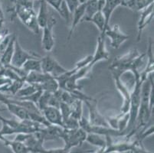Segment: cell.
Masks as SVG:
<instances>
[{"mask_svg":"<svg viewBox=\"0 0 154 153\" xmlns=\"http://www.w3.org/2000/svg\"><path fill=\"white\" fill-rule=\"evenodd\" d=\"M146 54H140L137 49H132L127 54L113 59L109 67L110 71H116L124 74L127 71L139 69V67L145 58Z\"/></svg>","mask_w":154,"mask_h":153,"instance_id":"obj_1","label":"cell"},{"mask_svg":"<svg viewBox=\"0 0 154 153\" xmlns=\"http://www.w3.org/2000/svg\"><path fill=\"white\" fill-rule=\"evenodd\" d=\"M87 135L88 133L80 127L75 130L63 129L60 139L64 141V148L68 150H71L74 147L82 146V144L86 141Z\"/></svg>","mask_w":154,"mask_h":153,"instance_id":"obj_2","label":"cell"},{"mask_svg":"<svg viewBox=\"0 0 154 153\" xmlns=\"http://www.w3.org/2000/svg\"><path fill=\"white\" fill-rule=\"evenodd\" d=\"M31 58H42V56L37 53L33 52V51H29V50H25L19 44L18 38H16L15 41L14 54L12 56L10 65L21 68L22 65L25 64V62Z\"/></svg>","mask_w":154,"mask_h":153,"instance_id":"obj_3","label":"cell"},{"mask_svg":"<svg viewBox=\"0 0 154 153\" xmlns=\"http://www.w3.org/2000/svg\"><path fill=\"white\" fill-rule=\"evenodd\" d=\"M110 73L114 81L116 88L123 97V104L120 109L121 113L124 114L128 113L130 109V102H131V92L121 80V76L123 75V74L116 71H110Z\"/></svg>","mask_w":154,"mask_h":153,"instance_id":"obj_4","label":"cell"},{"mask_svg":"<svg viewBox=\"0 0 154 153\" xmlns=\"http://www.w3.org/2000/svg\"><path fill=\"white\" fill-rule=\"evenodd\" d=\"M41 64L42 71L45 74H49L54 78H57L61 74L68 71V69L64 68L63 66H61L49 54L44 56V57H42Z\"/></svg>","mask_w":154,"mask_h":153,"instance_id":"obj_5","label":"cell"},{"mask_svg":"<svg viewBox=\"0 0 154 153\" xmlns=\"http://www.w3.org/2000/svg\"><path fill=\"white\" fill-rule=\"evenodd\" d=\"M57 23V20L52 15H50L48 22L45 28H43L42 38V46L46 52H50L54 47V37L53 33L54 25Z\"/></svg>","mask_w":154,"mask_h":153,"instance_id":"obj_6","label":"cell"},{"mask_svg":"<svg viewBox=\"0 0 154 153\" xmlns=\"http://www.w3.org/2000/svg\"><path fill=\"white\" fill-rule=\"evenodd\" d=\"M85 103L88 108V111H89L88 120L90 122L91 125L94 126L109 127L106 120V117H104L99 111L96 99H93L91 100L85 101Z\"/></svg>","mask_w":154,"mask_h":153,"instance_id":"obj_7","label":"cell"},{"mask_svg":"<svg viewBox=\"0 0 154 153\" xmlns=\"http://www.w3.org/2000/svg\"><path fill=\"white\" fill-rule=\"evenodd\" d=\"M105 36L109 38L110 46L113 49H118L129 38V35L120 30L118 25H113V28L109 27L105 32Z\"/></svg>","mask_w":154,"mask_h":153,"instance_id":"obj_8","label":"cell"},{"mask_svg":"<svg viewBox=\"0 0 154 153\" xmlns=\"http://www.w3.org/2000/svg\"><path fill=\"white\" fill-rule=\"evenodd\" d=\"M63 128L61 126L49 125L48 126H42L36 133V136L42 140L43 142L48 140H55L60 139V136L62 132Z\"/></svg>","mask_w":154,"mask_h":153,"instance_id":"obj_9","label":"cell"},{"mask_svg":"<svg viewBox=\"0 0 154 153\" xmlns=\"http://www.w3.org/2000/svg\"><path fill=\"white\" fill-rule=\"evenodd\" d=\"M152 19H153V3H151L141 11L140 17L139 22L137 24V29H138L137 41L140 40L141 34H142L143 31L150 23Z\"/></svg>","mask_w":154,"mask_h":153,"instance_id":"obj_10","label":"cell"},{"mask_svg":"<svg viewBox=\"0 0 154 153\" xmlns=\"http://www.w3.org/2000/svg\"><path fill=\"white\" fill-rule=\"evenodd\" d=\"M93 58H92V61L91 63L92 66H94L95 64L100 61H103L106 60L107 61L109 59V52L107 50L106 47V44H105V37L104 36L100 35L97 38V47L95 50V52L94 54Z\"/></svg>","mask_w":154,"mask_h":153,"instance_id":"obj_11","label":"cell"},{"mask_svg":"<svg viewBox=\"0 0 154 153\" xmlns=\"http://www.w3.org/2000/svg\"><path fill=\"white\" fill-rule=\"evenodd\" d=\"M42 113L49 124L62 127L63 119L59 108L48 106L43 109Z\"/></svg>","mask_w":154,"mask_h":153,"instance_id":"obj_12","label":"cell"},{"mask_svg":"<svg viewBox=\"0 0 154 153\" xmlns=\"http://www.w3.org/2000/svg\"><path fill=\"white\" fill-rule=\"evenodd\" d=\"M121 5L120 0H105L104 5L101 9V12L103 14L105 19V29L107 30L110 27V20L113 11L116 8Z\"/></svg>","mask_w":154,"mask_h":153,"instance_id":"obj_13","label":"cell"},{"mask_svg":"<svg viewBox=\"0 0 154 153\" xmlns=\"http://www.w3.org/2000/svg\"><path fill=\"white\" fill-rule=\"evenodd\" d=\"M3 103L6 106L8 110L19 120H29L31 112L27 110L26 108L9 101H5Z\"/></svg>","mask_w":154,"mask_h":153,"instance_id":"obj_14","label":"cell"},{"mask_svg":"<svg viewBox=\"0 0 154 153\" xmlns=\"http://www.w3.org/2000/svg\"><path fill=\"white\" fill-rule=\"evenodd\" d=\"M85 3L80 4L77 8L74 11V12L71 15V27H70V31L69 34H68L67 39L68 41H70L71 36L73 35V32L75 31V28L77 27V25L80 23L81 22H82V19L84 18V15H85Z\"/></svg>","mask_w":154,"mask_h":153,"instance_id":"obj_15","label":"cell"},{"mask_svg":"<svg viewBox=\"0 0 154 153\" xmlns=\"http://www.w3.org/2000/svg\"><path fill=\"white\" fill-rule=\"evenodd\" d=\"M17 36L15 34H13L11 37L10 41H9V44L5 47L3 52L0 55V60H1V63L3 66H8L11 64L12 61V56L14 54V49H15V41Z\"/></svg>","mask_w":154,"mask_h":153,"instance_id":"obj_16","label":"cell"},{"mask_svg":"<svg viewBox=\"0 0 154 153\" xmlns=\"http://www.w3.org/2000/svg\"><path fill=\"white\" fill-rule=\"evenodd\" d=\"M102 136H103L96 134V133H88L85 142H88L91 145L98 148V150L96 151V153H103L107 146V142H106L105 137L104 139H103Z\"/></svg>","mask_w":154,"mask_h":153,"instance_id":"obj_17","label":"cell"},{"mask_svg":"<svg viewBox=\"0 0 154 153\" xmlns=\"http://www.w3.org/2000/svg\"><path fill=\"white\" fill-rule=\"evenodd\" d=\"M50 15H49L48 4L45 2L44 0H41L38 13L37 15V22L40 29H43V28L45 27L48 22Z\"/></svg>","mask_w":154,"mask_h":153,"instance_id":"obj_18","label":"cell"},{"mask_svg":"<svg viewBox=\"0 0 154 153\" xmlns=\"http://www.w3.org/2000/svg\"><path fill=\"white\" fill-rule=\"evenodd\" d=\"M51 78L53 77L43 72L32 71L28 73L25 78V82L28 83L29 84H41Z\"/></svg>","mask_w":154,"mask_h":153,"instance_id":"obj_19","label":"cell"},{"mask_svg":"<svg viewBox=\"0 0 154 153\" xmlns=\"http://www.w3.org/2000/svg\"><path fill=\"white\" fill-rule=\"evenodd\" d=\"M151 3H153V0H127L123 2L121 5L130 8L134 12H141Z\"/></svg>","mask_w":154,"mask_h":153,"instance_id":"obj_20","label":"cell"},{"mask_svg":"<svg viewBox=\"0 0 154 153\" xmlns=\"http://www.w3.org/2000/svg\"><path fill=\"white\" fill-rule=\"evenodd\" d=\"M98 2L97 0H88L85 4V15L82 22H89L92 17L98 12Z\"/></svg>","mask_w":154,"mask_h":153,"instance_id":"obj_21","label":"cell"},{"mask_svg":"<svg viewBox=\"0 0 154 153\" xmlns=\"http://www.w3.org/2000/svg\"><path fill=\"white\" fill-rule=\"evenodd\" d=\"M2 142L4 143L5 146L9 147L12 150L13 153H30V151L28 149L27 147L25 145V144L20 142L15 141V140L11 141V140L5 139V137Z\"/></svg>","mask_w":154,"mask_h":153,"instance_id":"obj_22","label":"cell"},{"mask_svg":"<svg viewBox=\"0 0 154 153\" xmlns=\"http://www.w3.org/2000/svg\"><path fill=\"white\" fill-rule=\"evenodd\" d=\"M22 69L26 73L36 71V72H42V71L41 58H31L29 59L25 64L22 65Z\"/></svg>","mask_w":154,"mask_h":153,"instance_id":"obj_23","label":"cell"},{"mask_svg":"<svg viewBox=\"0 0 154 153\" xmlns=\"http://www.w3.org/2000/svg\"><path fill=\"white\" fill-rule=\"evenodd\" d=\"M38 90H41L39 84H29L26 87H22L15 95V99H19V98L26 97L28 96H30L32 93H35Z\"/></svg>","mask_w":154,"mask_h":153,"instance_id":"obj_24","label":"cell"},{"mask_svg":"<svg viewBox=\"0 0 154 153\" xmlns=\"http://www.w3.org/2000/svg\"><path fill=\"white\" fill-rule=\"evenodd\" d=\"M89 22H92V23H94L96 25V27L100 32V35L106 37L105 36V32H106V29H105V19L101 11H98V12H97L90 19Z\"/></svg>","mask_w":154,"mask_h":153,"instance_id":"obj_25","label":"cell"},{"mask_svg":"<svg viewBox=\"0 0 154 153\" xmlns=\"http://www.w3.org/2000/svg\"><path fill=\"white\" fill-rule=\"evenodd\" d=\"M83 101L76 99L70 104L71 107V116L79 120L83 116Z\"/></svg>","mask_w":154,"mask_h":153,"instance_id":"obj_26","label":"cell"},{"mask_svg":"<svg viewBox=\"0 0 154 153\" xmlns=\"http://www.w3.org/2000/svg\"><path fill=\"white\" fill-rule=\"evenodd\" d=\"M39 87L41 90L51 93H54L58 89H60L58 81L54 78H50L42 84H39Z\"/></svg>","mask_w":154,"mask_h":153,"instance_id":"obj_27","label":"cell"},{"mask_svg":"<svg viewBox=\"0 0 154 153\" xmlns=\"http://www.w3.org/2000/svg\"><path fill=\"white\" fill-rule=\"evenodd\" d=\"M52 93L48 92H45V91H43L42 93L41 96L39 98L38 101L37 103V106L38 108V109L40 111H42L43 109H45L47 106H48L49 104V100L51 96Z\"/></svg>","mask_w":154,"mask_h":153,"instance_id":"obj_28","label":"cell"},{"mask_svg":"<svg viewBox=\"0 0 154 153\" xmlns=\"http://www.w3.org/2000/svg\"><path fill=\"white\" fill-rule=\"evenodd\" d=\"M142 142L143 140L137 138V139L134 141V145H133L131 149L124 153H152L150 151H147L144 148V146L142 144Z\"/></svg>","mask_w":154,"mask_h":153,"instance_id":"obj_29","label":"cell"},{"mask_svg":"<svg viewBox=\"0 0 154 153\" xmlns=\"http://www.w3.org/2000/svg\"><path fill=\"white\" fill-rule=\"evenodd\" d=\"M94 151L93 150H85V151H72L71 150H68L66 148H51V149H46L44 148L40 153H93Z\"/></svg>","mask_w":154,"mask_h":153,"instance_id":"obj_30","label":"cell"},{"mask_svg":"<svg viewBox=\"0 0 154 153\" xmlns=\"http://www.w3.org/2000/svg\"><path fill=\"white\" fill-rule=\"evenodd\" d=\"M58 12L59 13V15L62 17L64 20L66 21L67 23L71 24V13L70 12L69 9H68V6H67L66 3L64 1H63L62 3H61V6H60L59 9H58Z\"/></svg>","mask_w":154,"mask_h":153,"instance_id":"obj_31","label":"cell"},{"mask_svg":"<svg viewBox=\"0 0 154 153\" xmlns=\"http://www.w3.org/2000/svg\"><path fill=\"white\" fill-rule=\"evenodd\" d=\"M62 128L65 129V130H75V129L79 128L78 120L70 116L68 119L63 122Z\"/></svg>","mask_w":154,"mask_h":153,"instance_id":"obj_32","label":"cell"},{"mask_svg":"<svg viewBox=\"0 0 154 153\" xmlns=\"http://www.w3.org/2000/svg\"><path fill=\"white\" fill-rule=\"evenodd\" d=\"M59 109L61 111V116H62L63 122L71 116V107H70L69 104L61 102L59 105Z\"/></svg>","mask_w":154,"mask_h":153,"instance_id":"obj_33","label":"cell"},{"mask_svg":"<svg viewBox=\"0 0 154 153\" xmlns=\"http://www.w3.org/2000/svg\"><path fill=\"white\" fill-rule=\"evenodd\" d=\"M92 58H93V56L88 55V56H87L86 57H85V58L82 59V60H81V61H78V62H77L76 64H75V68L76 69V71L81 69V68H82V67H86V66L89 65V64L91 63Z\"/></svg>","mask_w":154,"mask_h":153,"instance_id":"obj_34","label":"cell"},{"mask_svg":"<svg viewBox=\"0 0 154 153\" xmlns=\"http://www.w3.org/2000/svg\"><path fill=\"white\" fill-rule=\"evenodd\" d=\"M65 3H66L67 6H68V9H69L70 12L72 13L74 12V11L77 8V7L80 5L79 1L78 0H64Z\"/></svg>","mask_w":154,"mask_h":153,"instance_id":"obj_35","label":"cell"},{"mask_svg":"<svg viewBox=\"0 0 154 153\" xmlns=\"http://www.w3.org/2000/svg\"><path fill=\"white\" fill-rule=\"evenodd\" d=\"M44 1L48 4V5H51L54 10L58 12L60 6H61V3H62V2L64 0H44Z\"/></svg>","mask_w":154,"mask_h":153,"instance_id":"obj_36","label":"cell"},{"mask_svg":"<svg viewBox=\"0 0 154 153\" xmlns=\"http://www.w3.org/2000/svg\"><path fill=\"white\" fill-rule=\"evenodd\" d=\"M120 1H121V4H122V3H123V2H126V1H127V0H120Z\"/></svg>","mask_w":154,"mask_h":153,"instance_id":"obj_37","label":"cell"},{"mask_svg":"<svg viewBox=\"0 0 154 153\" xmlns=\"http://www.w3.org/2000/svg\"><path fill=\"white\" fill-rule=\"evenodd\" d=\"M2 66H3V65H2V63H1V60H0V68H1V67H2Z\"/></svg>","mask_w":154,"mask_h":153,"instance_id":"obj_38","label":"cell"},{"mask_svg":"<svg viewBox=\"0 0 154 153\" xmlns=\"http://www.w3.org/2000/svg\"><path fill=\"white\" fill-rule=\"evenodd\" d=\"M110 153H117V152H110Z\"/></svg>","mask_w":154,"mask_h":153,"instance_id":"obj_39","label":"cell"},{"mask_svg":"<svg viewBox=\"0 0 154 153\" xmlns=\"http://www.w3.org/2000/svg\"><path fill=\"white\" fill-rule=\"evenodd\" d=\"M33 1H34V0H33Z\"/></svg>","mask_w":154,"mask_h":153,"instance_id":"obj_40","label":"cell"}]
</instances>
